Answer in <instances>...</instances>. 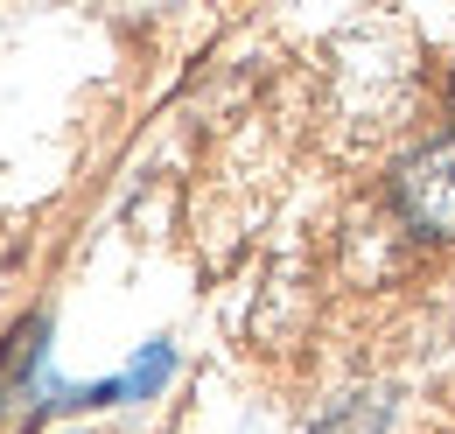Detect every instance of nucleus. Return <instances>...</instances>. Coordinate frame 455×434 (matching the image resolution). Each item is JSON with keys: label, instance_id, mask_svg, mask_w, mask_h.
<instances>
[{"label": "nucleus", "instance_id": "f257e3e1", "mask_svg": "<svg viewBox=\"0 0 455 434\" xmlns=\"http://www.w3.org/2000/svg\"><path fill=\"white\" fill-rule=\"evenodd\" d=\"M50 323L28 316L0 343V434H28L50 406H99L92 385H57L50 379Z\"/></svg>", "mask_w": 455, "mask_h": 434}, {"label": "nucleus", "instance_id": "f03ea898", "mask_svg": "<svg viewBox=\"0 0 455 434\" xmlns=\"http://www.w3.org/2000/svg\"><path fill=\"white\" fill-rule=\"evenodd\" d=\"M393 204H399V217H406L420 238L449 245V238H455V133L427 141L420 155H406V162H399Z\"/></svg>", "mask_w": 455, "mask_h": 434}, {"label": "nucleus", "instance_id": "7ed1b4c3", "mask_svg": "<svg viewBox=\"0 0 455 434\" xmlns=\"http://www.w3.org/2000/svg\"><path fill=\"white\" fill-rule=\"evenodd\" d=\"M169 372H175L169 343H155V350H148V365L133 358V365H126V372H119V379H113V399H148V392H155V385L169 379Z\"/></svg>", "mask_w": 455, "mask_h": 434}, {"label": "nucleus", "instance_id": "20e7f679", "mask_svg": "<svg viewBox=\"0 0 455 434\" xmlns=\"http://www.w3.org/2000/svg\"><path fill=\"white\" fill-rule=\"evenodd\" d=\"M379 428H386V399H350V406H337L315 434H379Z\"/></svg>", "mask_w": 455, "mask_h": 434}, {"label": "nucleus", "instance_id": "39448f33", "mask_svg": "<svg viewBox=\"0 0 455 434\" xmlns=\"http://www.w3.org/2000/svg\"><path fill=\"white\" fill-rule=\"evenodd\" d=\"M449 119H455V77H449Z\"/></svg>", "mask_w": 455, "mask_h": 434}]
</instances>
